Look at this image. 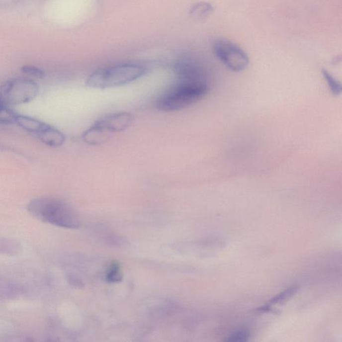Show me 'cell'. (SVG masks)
<instances>
[{
    "label": "cell",
    "mask_w": 342,
    "mask_h": 342,
    "mask_svg": "<svg viewBox=\"0 0 342 342\" xmlns=\"http://www.w3.org/2000/svg\"><path fill=\"white\" fill-rule=\"evenodd\" d=\"M27 209L35 218L54 226L70 229L80 226L77 214L67 203L57 198H36L28 203Z\"/></svg>",
    "instance_id": "obj_1"
},
{
    "label": "cell",
    "mask_w": 342,
    "mask_h": 342,
    "mask_svg": "<svg viewBox=\"0 0 342 342\" xmlns=\"http://www.w3.org/2000/svg\"><path fill=\"white\" fill-rule=\"evenodd\" d=\"M207 83L177 81L157 100L158 109L174 112L184 109L199 102L209 92Z\"/></svg>",
    "instance_id": "obj_2"
},
{
    "label": "cell",
    "mask_w": 342,
    "mask_h": 342,
    "mask_svg": "<svg viewBox=\"0 0 342 342\" xmlns=\"http://www.w3.org/2000/svg\"><path fill=\"white\" fill-rule=\"evenodd\" d=\"M147 72V69L139 64H119L95 72L87 79L86 85L97 89L121 86L141 79Z\"/></svg>",
    "instance_id": "obj_3"
},
{
    "label": "cell",
    "mask_w": 342,
    "mask_h": 342,
    "mask_svg": "<svg viewBox=\"0 0 342 342\" xmlns=\"http://www.w3.org/2000/svg\"><path fill=\"white\" fill-rule=\"evenodd\" d=\"M134 116L127 112L104 116L83 133V140L88 145L96 146L106 142L110 135L125 131L133 123Z\"/></svg>",
    "instance_id": "obj_4"
},
{
    "label": "cell",
    "mask_w": 342,
    "mask_h": 342,
    "mask_svg": "<svg viewBox=\"0 0 342 342\" xmlns=\"http://www.w3.org/2000/svg\"><path fill=\"white\" fill-rule=\"evenodd\" d=\"M38 93V86L30 79L9 80L0 87V98L7 106L26 104L34 100Z\"/></svg>",
    "instance_id": "obj_5"
},
{
    "label": "cell",
    "mask_w": 342,
    "mask_h": 342,
    "mask_svg": "<svg viewBox=\"0 0 342 342\" xmlns=\"http://www.w3.org/2000/svg\"><path fill=\"white\" fill-rule=\"evenodd\" d=\"M212 50L217 59L235 73L245 71L250 64L248 54L238 44L224 38H218L212 44Z\"/></svg>",
    "instance_id": "obj_6"
},
{
    "label": "cell",
    "mask_w": 342,
    "mask_h": 342,
    "mask_svg": "<svg viewBox=\"0 0 342 342\" xmlns=\"http://www.w3.org/2000/svg\"><path fill=\"white\" fill-rule=\"evenodd\" d=\"M174 71L178 81L207 83V73L203 66L195 60L184 58L174 64Z\"/></svg>",
    "instance_id": "obj_7"
},
{
    "label": "cell",
    "mask_w": 342,
    "mask_h": 342,
    "mask_svg": "<svg viewBox=\"0 0 342 342\" xmlns=\"http://www.w3.org/2000/svg\"><path fill=\"white\" fill-rule=\"evenodd\" d=\"M39 139L50 147H60L65 142V136L59 130L48 125L37 135Z\"/></svg>",
    "instance_id": "obj_8"
},
{
    "label": "cell",
    "mask_w": 342,
    "mask_h": 342,
    "mask_svg": "<svg viewBox=\"0 0 342 342\" xmlns=\"http://www.w3.org/2000/svg\"><path fill=\"white\" fill-rule=\"evenodd\" d=\"M15 123L25 131L36 134V135L48 125L40 120L20 114H17Z\"/></svg>",
    "instance_id": "obj_9"
},
{
    "label": "cell",
    "mask_w": 342,
    "mask_h": 342,
    "mask_svg": "<svg viewBox=\"0 0 342 342\" xmlns=\"http://www.w3.org/2000/svg\"><path fill=\"white\" fill-rule=\"evenodd\" d=\"M214 7L211 3L201 1L196 3L190 9L189 13L196 19H205L213 13Z\"/></svg>",
    "instance_id": "obj_10"
},
{
    "label": "cell",
    "mask_w": 342,
    "mask_h": 342,
    "mask_svg": "<svg viewBox=\"0 0 342 342\" xmlns=\"http://www.w3.org/2000/svg\"><path fill=\"white\" fill-rule=\"evenodd\" d=\"M21 251V246L19 243L11 239H0V254L5 256H15Z\"/></svg>",
    "instance_id": "obj_11"
},
{
    "label": "cell",
    "mask_w": 342,
    "mask_h": 342,
    "mask_svg": "<svg viewBox=\"0 0 342 342\" xmlns=\"http://www.w3.org/2000/svg\"><path fill=\"white\" fill-rule=\"evenodd\" d=\"M25 292L24 287L15 283H7L0 287V299H13L17 298Z\"/></svg>",
    "instance_id": "obj_12"
},
{
    "label": "cell",
    "mask_w": 342,
    "mask_h": 342,
    "mask_svg": "<svg viewBox=\"0 0 342 342\" xmlns=\"http://www.w3.org/2000/svg\"><path fill=\"white\" fill-rule=\"evenodd\" d=\"M299 290L298 286H292L289 287L284 291L278 293L273 298L270 299L268 302V305L271 306V305L280 304V303L284 302L285 301L288 300L289 298L293 297Z\"/></svg>",
    "instance_id": "obj_13"
},
{
    "label": "cell",
    "mask_w": 342,
    "mask_h": 342,
    "mask_svg": "<svg viewBox=\"0 0 342 342\" xmlns=\"http://www.w3.org/2000/svg\"><path fill=\"white\" fill-rule=\"evenodd\" d=\"M322 75L327 83L330 90L331 91L332 94L336 95V96L341 94L342 88L341 83L335 79L327 70H322Z\"/></svg>",
    "instance_id": "obj_14"
},
{
    "label": "cell",
    "mask_w": 342,
    "mask_h": 342,
    "mask_svg": "<svg viewBox=\"0 0 342 342\" xmlns=\"http://www.w3.org/2000/svg\"><path fill=\"white\" fill-rule=\"evenodd\" d=\"M122 278L121 268L118 263H112L106 270V279L110 283H118Z\"/></svg>",
    "instance_id": "obj_15"
},
{
    "label": "cell",
    "mask_w": 342,
    "mask_h": 342,
    "mask_svg": "<svg viewBox=\"0 0 342 342\" xmlns=\"http://www.w3.org/2000/svg\"><path fill=\"white\" fill-rule=\"evenodd\" d=\"M17 114L13 112L7 105L0 108V124H11L15 123Z\"/></svg>",
    "instance_id": "obj_16"
},
{
    "label": "cell",
    "mask_w": 342,
    "mask_h": 342,
    "mask_svg": "<svg viewBox=\"0 0 342 342\" xmlns=\"http://www.w3.org/2000/svg\"><path fill=\"white\" fill-rule=\"evenodd\" d=\"M251 336L250 331L247 330H237L229 334L224 341L231 342H244L248 341Z\"/></svg>",
    "instance_id": "obj_17"
},
{
    "label": "cell",
    "mask_w": 342,
    "mask_h": 342,
    "mask_svg": "<svg viewBox=\"0 0 342 342\" xmlns=\"http://www.w3.org/2000/svg\"><path fill=\"white\" fill-rule=\"evenodd\" d=\"M21 71L31 77L37 78V79H42L44 77L45 73L42 69H39L34 66L26 65L21 68Z\"/></svg>",
    "instance_id": "obj_18"
},
{
    "label": "cell",
    "mask_w": 342,
    "mask_h": 342,
    "mask_svg": "<svg viewBox=\"0 0 342 342\" xmlns=\"http://www.w3.org/2000/svg\"><path fill=\"white\" fill-rule=\"evenodd\" d=\"M3 105H5L3 104V102H2V100H1V99L0 98V108H1L3 106Z\"/></svg>",
    "instance_id": "obj_19"
}]
</instances>
